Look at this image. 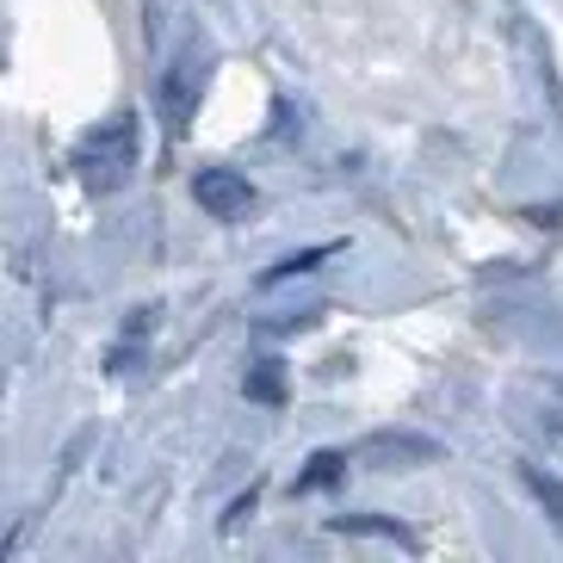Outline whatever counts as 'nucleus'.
Returning a JSON list of instances; mask_svg holds the SVG:
<instances>
[{
    "label": "nucleus",
    "instance_id": "4",
    "mask_svg": "<svg viewBox=\"0 0 563 563\" xmlns=\"http://www.w3.org/2000/svg\"><path fill=\"white\" fill-rule=\"evenodd\" d=\"M192 199L211 217H242L254 205V186H249V174H235V167H199V174H192Z\"/></svg>",
    "mask_w": 563,
    "mask_h": 563
},
{
    "label": "nucleus",
    "instance_id": "8",
    "mask_svg": "<svg viewBox=\"0 0 563 563\" xmlns=\"http://www.w3.org/2000/svg\"><path fill=\"white\" fill-rule=\"evenodd\" d=\"M249 397H254V402H279V397H285V372H279L273 360H266L261 372H249Z\"/></svg>",
    "mask_w": 563,
    "mask_h": 563
},
{
    "label": "nucleus",
    "instance_id": "7",
    "mask_svg": "<svg viewBox=\"0 0 563 563\" xmlns=\"http://www.w3.org/2000/svg\"><path fill=\"white\" fill-rule=\"evenodd\" d=\"M527 483H532V496H539V501L551 508V520L563 527V483L551 477V471H539V464H527Z\"/></svg>",
    "mask_w": 563,
    "mask_h": 563
},
{
    "label": "nucleus",
    "instance_id": "6",
    "mask_svg": "<svg viewBox=\"0 0 563 563\" xmlns=\"http://www.w3.org/2000/svg\"><path fill=\"white\" fill-rule=\"evenodd\" d=\"M334 532H378V539H397V545H415V532L397 527V520H365V514H341Z\"/></svg>",
    "mask_w": 563,
    "mask_h": 563
},
{
    "label": "nucleus",
    "instance_id": "2",
    "mask_svg": "<svg viewBox=\"0 0 563 563\" xmlns=\"http://www.w3.org/2000/svg\"><path fill=\"white\" fill-rule=\"evenodd\" d=\"M440 459V440H428V433H372V440H360L353 446V464H365V471H415V464H433Z\"/></svg>",
    "mask_w": 563,
    "mask_h": 563
},
{
    "label": "nucleus",
    "instance_id": "5",
    "mask_svg": "<svg viewBox=\"0 0 563 563\" xmlns=\"http://www.w3.org/2000/svg\"><path fill=\"white\" fill-rule=\"evenodd\" d=\"M341 471H347V459H341V452H316L310 471L298 477V496H310V489H329V483L341 477Z\"/></svg>",
    "mask_w": 563,
    "mask_h": 563
},
{
    "label": "nucleus",
    "instance_id": "1",
    "mask_svg": "<svg viewBox=\"0 0 563 563\" xmlns=\"http://www.w3.org/2000/svg\"><path fill=\"white\" fill-rule=\"evenodd\" d=\"M75 174H81L87 192H118V186L136 174V118L118 112L106 131H93L75 150Z\"/></svg>",
    "mask_w": 563,
    "mask_h": 563
},
{
    "label": "nucleus",
    "instance_id": "3",
    "mask_svg": "<svg viewBox=\"0 0 563 563\" xmlns=\"http://www.w3.org/2000/svg\"><path fill=\"white\" fill-rule=\"evenodd\" d=\"M199 93H205V51H186L180 63L162 75V118H167V131H186V124H192Z\"/></svg>",
    "mask_w": 563,
    "mask_h": 563
}]
</instances>
